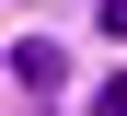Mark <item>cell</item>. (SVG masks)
Masks as SVG:
<instances>
[{"mask_svg": "<svg viewBox=\"0 0 127 116\" xmlns=\"http://www.w3.org/2000/svg\"><path fill=\"white\" fill-rule=\"evenodd\" d=\"M12 81H23V93H58V81H69V58H58L46 35H23V46H12Z\"/></svg>", "mask_w": 127, "mask_h": 116, "instance_id": "1", "label": "cell"}, {"mask_svg": "<svg viewBox=\"0 0 127 116\" xmlns=\"http://www.w3.org/2000/svg\"><path fill=\"white\" fill-rule=\"evenodd\" d=\"M93 116H127V70H116V81H104V93H93Z\"/></svg>", "mask_w": 127, "mask_h": 116, "instance_id": "2", "label": "cell"}, {"mask_svg": "<svg viewBox=\"0 0 127 116\" xmlns=\"http://www.w3.org/2000/svg\"><path fill=\"white\" fill-rule=\"evenodd\" d=\"M93 23H104V35H127V0H93Z\"/></svg>", "mask_w": 127, "mask_h": 116, "instance_id": "3", "label": "cell"}]
</instances>
